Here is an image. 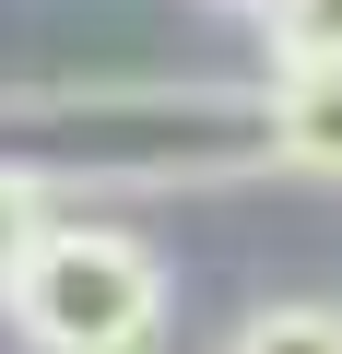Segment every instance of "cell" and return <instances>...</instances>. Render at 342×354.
I'll use <instances>...</instances> for the list:
<instances>
[{
  "instance_id": "5",
  "label": "cell",
  "mask_w": 342,
  "mask_h": 354,
  "mask_svg": "<svg viewBox=\"0 0 342 354\" xmlns=\"http://www.w3.org/2000/svg\"><path fill=\"white\" fill-rule=\"evenodd\" d=\"M260 36H272L283 71H342V0H272Z\"/></svg>"
},
{
  "instance_id": "1",
  "label": "cell",
  "mask_w": 342,
  "mask_h": 354,
  "mask_svg": "<svg viewBox=\"0 0 342 354\" xmlns=\"http://www.w3.org/2000/svg\"><path fill=\"white\" fill-rule=\"evenodd\" d=\"M0 153H24L48 189H236L283 165L272 95L236 83H83V95H0Z\"/></svg>"
},
{
  "instance_id": "3",
  "label": "cell",
  "mask_w": 342,
  "mask_h": 354,
  "mask_svg": "<svg viewBox=\"0 0 342 354\" xmlns=\"http://www.w3.org/2000/svg\"><path fill=\"white\" fill-rule=\"evenodd\" d=\"M272 130H283V165L342 177V71H283L272 83Z\"/></svg>"
},
{
  "instance_id": "4",
  "label": "cell",
  "mask_w": 342,
  "mask_h": 354,
  "mask_svg": "<svg viewBox=\"0 0 342 354\" xmlns=\"http://www.w3.org/2000/svg\"><path fill=\"white\" fill-rule=\"evenodd\" d=\"M225 354H342V307H319V295H272V307L236 319Z\"/></svg>"
},
{
  "instance_id": "2",
  "label": "cell",
  "mask_w": 342,
  "mask_h": 354,
  "mask_svg": "<svg viewBox=\"0 0 342 354\" xmlns=\"http://www.w3.org/2000/svg\"><path fill=\"white\" fill-rule=\"evenodd\" d=\"M0 307H12V330L36 354H153V330H165V260L130 225H48Z\"/></svg>"
},
{
  "instance_id": "7",
  "label": "cell",
  "mask_w": 342,
  "mask_h": 354,
  "mask_svg": "<svg viewBox=\"0 0 342 354\" xmlns=\"http://www.w3.org/2000/svg\"><path fill=\"white\" fill-rule=\"evenodd\" d=\"M225 12H272V0H225Z\"/></svg>"
},
{
  "instance_id": "6",
  "label": "cell",
  "mask_w": 342,
  "mask_h": 354,
  "mask_svg": "<svg viewBox=\"0 0 342 354\" xmlns=\"http://www.w3.org/2000/svg\"><path fill=\"white\" fill-rule=\"evenodd\" d=\"M48 225H59V213H48V177H36L24 153H0V295H12V272L36 260Z\"/></svg>"
}]
</instances>
